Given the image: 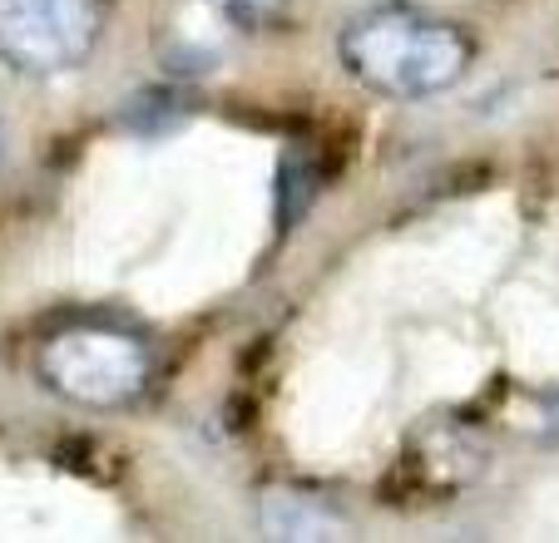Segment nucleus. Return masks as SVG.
<instances>
[{
	"label": "nucleus",
	"mask_w": 559,
	"mask_h": 543,
	"mask_svg": "<svg viewBox=\"0 0 559 543\" xmlns=\"http://www.w3.org/2000/svg\"><path fill=\"white\" fill-rule=\"evenodd\" d=\"M213 5H218L223 15H233V21H243V25H267L287 11V0H213Z\"/></svg>",
	"instance_id": "nucleus-5"
},
{
	"label": "nucleus",
	"mask_w": 559,
	"mask_h": 543,
	"mask_svg": "<svg viewBox=\"0 0 559 543\" xmlns=\"http://www.w3.org/2000/svg\"><path fill=\"white\" fill-rule=\"evenodd\" d=\"M99 45V0H0V60L31 80L70 74Z\"/></svg>",
	"instance_id": "nucleus-3"
},
{
	"label": "nucleus",
	"mask_w": 559,
	"mask_h": 543,
	"mask_svg": "<svg viewBox=\"0 0 559 543\" xmlns=\"http://www.w3.org/2000/svg\"><path fill=\"white\" fill-rule=\"evenodd\" d=\"M337 60L361 89L381 99H436L471 74L475 40L441 15L377 5L342 25Z\"/></svg>",
	"instance_id": "nucleus-1"
},
{
	"label": "nucleus",
	"mask_w": 559,
	"mask_h": 543,
	"mask_svg": "<svg viewBox=\"0 0 559 543\" xmlns=\"http://www.w3.org/2000/svg\"><path fill=\"white\" fill-rule=\"evenodd\" d=\"M263 529L273 539H337L342 514L302 490H267L263 494Z\"/></svg>",
	"instance_id": "nucleus-4"
},
{
	"label": "nucleus",
	"mask_w": 559,
	"mask_h": 543,
	"mask_svg": "<svg viewBox=\"0 0 559 543\" xmlns=\"http://www.w3.org/2000/svg\"><path fill=\"white\" fill-rule=\"evenodd\" d=\"M555 425H559V410H555Z\"/></svg>",
	"instance_id": "nucleus-6"
},
{
	"label": "nucleus",
	"mask_w": 559,
	"mask_h": 543,
	"mask_svg": "<svg viewBox=\"0 0 559 543\" xmlns=\"http://www.w3.org/2000/svg\"><path fill=\"white\" fill-rule=\"evenodd\" d=\"M45 390L80 410H124L154 381V351L139 331L115 322H70L35 351Z\"/></svg>",
	"instance_id": "nucleus-2"
}]
</instances>
